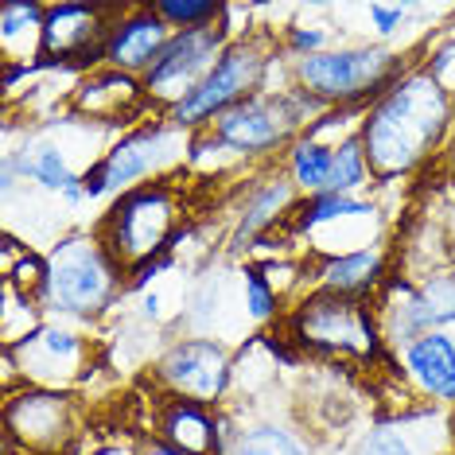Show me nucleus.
<instances>
[{"mask_svg": "<svg viewBox=\"0 0 455 455\" xmlns=\"http://www.w3.org/2000/svg\"><path fill=\"white\" fill-rule=\"evenodd\" d=\"M455 125V98L412 59L393 86L362 109L358 140L374 183H397L417 175L443 148Z\"/></svg>", "mask_w": 455, "mask_h": 455, "instance_id": "nucleus-1", "label": "nucleus"}, {"mask_svg": "<svg viewBox=\"0 0 455 455\" xmlns=\"http://www.w3.org/2000/svg\"><path fill=\"white\" fill-rule=\"evenodd\" d=\"M191 219V188L183 175L156 180L117 195L98 219V237L106 242L113 261L125 268L129 292H140L156 273L175 261V242Z\"/></svg>", "mask_w": 455, "mask_h": 455, "instance_id": "nucleus-2", "label": "nucleus"}, {"mask_svg": "<svg viewBox=\"0 0 455 455\" xmlns=\"http://www.w3.org/2000/svg\"><path fill=\"white\" fill-rule=\"evenodd\" d=\"M276 335L299 358L331 362L343 370H374L389 358L378 307L370 299H347L315 288L284 307Z\"/></svg>", "mask_w": 455, "mask_h": 455, "instance_id": "nucleus-3", "label": "nucleus"}, {"mask_svg": "<svg viewBox=\"0 0 455 455\" xmlns=\"http://www.w3.org/2000/svg\"><path fill=\"white\" fill-rule=\"evenodd\" d=\"M129 296L125 268L113 261L98 230H70L47 250V276L39 307L47 319L98 323Z\"/></svg>", "mask_w": 455, "mask_h": 455, "instance_id": "nucleus-4", "label": "nucleus"}, {"mask_svg": "<svg viewBox=\"0 0 455 455\" xmlns=\"http://www.w3.org/2000/svg\"><path fill=\"white\" fill-rule=\"evenodd\" d=\"M409 59L386 44H339L304 59H284V82L319 109H366L405 75Z\"/></svg>", "mask_w": 455, "mask_h": 455, "instance_id": "nucleus-5", "label": "nucleus"}, {"mask_svg": "<svg viewBox=\"0 0 455 455\" xmlns=\"http://www.w3.org/2000/svg\"><path fill=\"white\" fill-rule=\"evenodd\" d=\"M319 117H323V109L312 98L299 94L296 86H268L261 94L245 98L242 106L226 109L206 132L237 164L268 168V164H281V156L292 148V140L304 137L307 125Z\"/></svg>", "mask_w": 455, "mask_h": 455, "instance_id": "nucleus-6", "label": "nucleus"}, {"mask_svg": "<svg viewBox=\"0 0 455 455\" xmlns=\"http://www.w3.org/2000/svg\"><path fill=\"white\" fill-rule=\"evenodd\" d=\"M195 132L175 129L168 117H148L137 129L121 132L117 140L106 144V152L82 172L86 199H117L132 188L156 180H175L191 164Z\"/></svg>", "mask_w": 455, "mask_h": 455, "instance_id": "nucleus-7", "label": "nucleus"}, {"mask_svg": "<svg viewBox=\"0 0 455 455\" xmlns=\"http://www.w3.org/2000/svg\"><path fill=\"white\" fill-rule=\"evenodd\" d=\"M281 59H288V55H284L276 32L250 28L245 36H234L230 44H226L222 59L214 63V70L203 78V86L195 90L188 101H180V106L168 113V121L183 132H206L226 109L242 106L245 98L268 90V78H273Z\"/></svg>", "mask_w": 455, "mask_h": 455, "instance_id": "nucleus-8", "label": "nucleus"}, {"mask_svg": "<svg viewBox=\"0 0 455 455\" xmlns=\"http://www.w3.org/2000/svg\"><path fill=\"white\" fill-rule=\"evenodd\" d=\"M101 366V350L67 319H44L32 335L4 347V389L39 386L75 393Z\"/></svg>", "mask_w": 455, "mask_h": 455, "instance_id": "nucleus-9", "label": "nucleus"}, {"mask_svg": "<svg viewBox=\"0 0 455 455\" xmlns=\"http://www.w3.org/2000/svg\"><path fill=\"white\" fill-rule=\"evenodd\" d=\"M148 381L156 397L191 401L219 412L234 389V350L211 335H180L156 355Z\"/></svg>", "mask_w": 455, "mask_h": 455, "instance_id": "nucleus-10", "label": "nucleus"}, {"mask_svg": "<svg viewBox=\"0 0 455 455\" xmlns=\"http://www.w3.org/2000/svg\"><path fill=\"white\" fill-rule=\"evenodd\" d=\"M82 436L78 393L16 386L4 389V451L16 455H70Z\"/></svg>", "mask_w": 455, "mask_h": 455, "instance_id": "nucleus-11", "label": "nucleus"}, {"mask_svg": "<svg viewBox=\"0 0 455 455\" xmlns=\"http://www.w3.org/2000/svg\"><path fill=\"white\" fill-rule=\"evenodd\" d=\"M304 195L292 188V180L284 175L281 164L257 168L250 180L237 188L234 206H230V234H226V250L234 257H245L257 245H268L273 234H288Z\"/></svg>", "mask_w": 455, "mask_h": 455, "instance_id": "nucleus-12", "label": "nucleus"}, {"mask_svg": "<svg viewBox=\"0 0 455 455\" xmlns=\"http://www.w3.org/2000/svg\"><path fill=\"white\" fill-rule=\"evenodd\" d=\"M230 24H214V28H195V32H175L164 47V55L156 59V67L148 70L144 82V94H148V106L156 117H168V113L188 101L195 90L203 86V78L214 70V63L222 59L226 44H230Z\"/></svg>", "mask_w": 455, "mask_h": 455, "instance_id": "nucleus-13", "label": "nucleus"}, {"mask_svg": "<svg viewBox=\"0 0 455 455\" xmlns=\"http://www.w3.org/2000/svg\"><path fill=\"white\" fill-rule=\"evenodd\" d=\"M117 12L121 4H75V0L47 4L39 70H75V75L98 70Z\"/></svg>", "mask_w": 455, "mask_h": 455, "instance_id": "nucleus-14", "label": "nucleus"}, {"mask_svg": "<svg viewBox=\"0 0 455 455\" xmlns=\"http://www.w3.org/2000/svg\"><path fill=\"white\" fill-rule=\"evenodd\" d=\"M67 109H70V117L98 125L106 132H117V137L137 129L140 121L156 117L148 106V94H144V82L132 75H121V70H109V67L78 75L67 94Z\"/></svg>", "mask_w": 455, "mask_h": 455, "instance_id": "nucleus-15", "label": "nucleus"}, {"mask_svg": "<svg viewBox=\"0 0 455 455\" xmlns=\"http://www.w3.org/2000/svg\"><path fill=\"white\" fill-rule=\"evenodd\" d=\"M393 276V250L389 245H366V250L350 253H327V257H307V292H331L347 299H374Z\"/></svg>", "mask_w": 455, "mask_h": 455, "instance_id": "nucleus-16", "label": "nucleus"}, {"mask_svg": "<svg viewBox=\"0 0 455 455\" xmlns=\"http://www.w3.org/2000/svg\"><path fill=\"white\" fill-rule=\"evenodd\" d=\"M172 36L175 32L156 16L152 4H125L109 28L106 51H101V67L121 70V75H132V78H144L152 67H156V59L164 55V47H168Z\"/></svg>", "mask_w": 455, "mask_h": 455, "instance_id": "nucleus-17", "label": "nucleus"}, {"mask_svg": "<svg viewBox=\"0 0 455 455\" xmlns=\"http://www.w3.org/2000/svg\"><path fill=\"white\" fill-rule=\"evenodd\" d=\"M401 378L412 386V393L428 397L432 405L455 409V335L451 331H424L397 355Z\"/></svg>", "mask_w": 455, "mask_h": 455, "instance_id": "nucleus-18", "label": "nucleus"}, {"mask_svg": "<svg viewBox=\"0 0 455 455\" xmlns=\"http://www.w3.org/2000/svg\"><path fill=\"white\" fill-rule=\"evenodd\" d=\"M152 440L188 455H222L219 412L191 405V401L156 397V405H152Z\"/></svg>", "mask_w": 455, "mask_h": 455, "instance_id": "nucleus-19", "label": "nucleus"}, {"mask_svg": "<svg viewBox=\"0 0 455 455\" xmlns=\"http://www.w3.org/2000/svg\"><path fill=\"white\" fill-rule=\"evenodd\" d=\"M44 16L47 4L4 0L0 4V63L16 70H39L44 63Z\"/></svg>", "mask_w": 455, "mask_h": 455, "instance_id": "nucleus-20", "label": "nucleus"}, {"mask_svg": "<svg viewBox=\"0 0 455 455\" xmlns=\"http://www.w3.org/2000/svg\"><path fill=\"white\" fill-rule=\"evenodd\" d=\"M222 455H315V443L299 424L261 417V420H234V436Z\"/></svg>", "mask_w": 455, "mask_h": 455, "instance_id": "nucleus-21", "label": "nucleus"}, {"mask_svg": "<svg viewBox=\"0 0 455 455\" xmlns=\"http://www.w3.org/2000/svg\"><path fill=\"white\" fill-rule=\"evenodd\" d=\"M335 144L339 140H323V132H315L307 125L304 137L292 140V148L281 156L284 175L292 180V188L312 199V195H327L331 188V168H335Z\"/></svg>", "mask_w": 455, "mask_h": 455, "instance_id": "nucleus-22", "label": "nucleus"}, {"mask_svg": "<svg viewBox=\"0 0 455 455\" xmlns=\"http://www.w3.org/2000/svg\"><path fill=\"white\" fill-rule=\"evenodd\" d=\"M370 214H378V206L370 199H362V195H335V191L312 195V199L299 203L288 234L292 237H315L319 230H331V226L350 222V219H370Z\"/></svg>", "mask_w": 455, "mask_h": 455, "instance_id": "nucleus-23", "label": "nucleus"}, {"mask_svg": "<svg viewBox=\"0 0 455 455\" xmlns=\"http://www.w3.org/2000/svg\"><path fill=\"white\" fill-rule=\"evenodd\" d=\"M428 412H397V417L374 420L355 443V455H436L420 448V424Z\"/></svg>", "mask_w": 455, "mask_h": 455, "instance_id": "nucleus-24", "label": "nucleus"}, {"mask_svg": "<svg viewBox=\"0 0 455 455\" xmlns=\"http://www.w3.org/2000/svg\"><path fill=\"white\" fill-rule=\"evenodd\" d=\"M242 276V312L253 327H268V323H281L284 319V299L273 292V284L265 281V273L253 261H245L237 268Z\"/></svg>", "mask_w": 455, "mask_h": 455, "instance_id": "nucleus-25", "label": "nucleus"}, {"mask_svg": "<svg viewBox=\"0 0 455 455\" xmlns=\"http://www.w3.org/2000/svg\"><path fill=\"white\" fill-rule=\"evenodd\" d=\"M370 164H366V152H362V140L358 132H347L343 140L335 144V168H331V188L335 195H362L370 188Z\"/></svg>", "mask_w": 455, "mask_h": 455, "instance_id": "nucleus-26", "label": "nucleus"}, {"mask_svg": "<svg viewBox=\"0 0 455 455\" xmlns=\"http://www.w3.org/2000/svg\"><path fill=\"white\" fill-rule=\"evenodd\" d=\"M156 16L172 32H195V28H214L226 20V4L214 0H156Z\"/></svg>", "mask_w": 455, "mask_h": 455, "instance_id": "nucleus-27", "label": "nucleus"}, {"mask_svg": "<svg viewBox=\"0 0 455 455\" xmlns=\"http://www.w3.org/2000/svg\"><path fill=\"white\" fill-rule=\"evenodd\" d=\"M420 63H424V70H428V75L436 78L440 86L455 98V36L443 39V44H436V47L428 51V55L420 59Z\"/></svg>", "mask_w": 455, "mask_h": 455, "instance_id": "nucleus-28", "label": "nucleus"}, {"mask_svg": "<svg viewBox=\"0 0 455 455\" xmlns=\"http://www.w3.org/2000/svg\"><path fill=\"white\" fill-rule=\"evenodd\" d=\"M417 12L412 4H370L366 8V20L374 24V36L378 39H389V36H397L401 32V24Z\"/></svg>", "mask_w": 455, "mask_h": 455, "instance_id": "nucleus-29", "label": "nucleus"}, {"mask_svg": "<svg viewBox=\"0 0 455 455\" xmlns=\"http://www.w3.org/2000/svg\"><path fill=\"white\" fill-rule=\"evenodd\" d=\"M86 455H140V443H121V440H113V443H98V448H90Z\"/></svg>", "mask_w": 455, "mask_h": 455, "instance_id": "nucleus-30", "label": "nucleus"}, {"mask_svg": "<svg viewBox=\"0 0 455 455\" xmlns=\"http://www.w3.org/2000/svg\"><path fill=\"white\" fill-rule=\"evenodd\" d=\"M140 455H188V451L168 448V443H160V440H140Z\"/></svg>", "mask_w": 455, "mask_h": 455, "instance_id": "nucleus-31", "label": "nucleus"}, {"mask_svg": "<svg viewBox=\"0 0 455 455\" xmlns=\"http://www.w3.org/2000/svg\"><path fill=\"white\" fill-rule=\"evenodd\" d=\"M448 428H451V440H455V417H451V424H448Z\"/></svg>", "mask_w": 455, "mask_h": 455, "instance_id": "nucleus-32", "label": "nucleus"}, {"mask_svg": "<svg viewBox=\"0 0 455 455\" xmlns=\"http://www.w3.org/2000/svg\"><path fill=\"white\" fill-rule=\"evenodd\" d=\"M4 455H16V451H4Z\"/></svg>", "mask_w": 455, "mask_h": 455, "instance_id": "nucleus-33", "label": "nucleus"}]
</instances>
